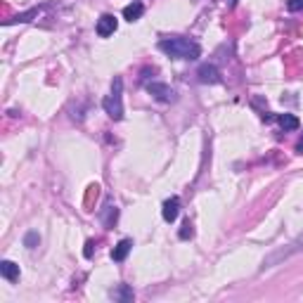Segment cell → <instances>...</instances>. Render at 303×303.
I'll return each instance as SVG.
<instances>
[{
	"instance_id": "5bb4252c",
	"label": "cell",
	"mask_w": 303,
	"mask_h": 303,
	"mask_svg": "<svg viewBox=\"0 0 303 303\" xmlns=\"http://www.w3.org/2000/svg\"><path fill=\"white\" fill-rule=\"evenodd\" d=\"M33 17H38V7H33V10H29V12H22V14H17V17H12V19H7L5 24L10 26V24H26V22H31Z\"/></svg>"
},
{
	"instance_id": "52a82bcc",
	"label": "cell",
	"mask_w": 303,
	"mask_h": 303,
	"mask_svg": "<svg viewBox=\"0 0 303 303\" xmlns=\"http://www.w3.org/2000/svg\"><path fill=\"white\" fill-rule=\"evenodd\" d=\"M180 213V199L178 197H171L164 201V209H161V216H164V220L166 223H173L175 218H178Z\"/></svg>"
},
{
	"instance_id": "277c9868",
	"label": "cell",
	"mask_w": 303,
	"mask_h": 303,
	"mask_svg": "<svg viewBox=\"0 0 303 303\" xmlns=\"http://www.w3.org/2000/svg\"><path fill=\"white\" fill-rule=\"evenodd\" d=\"M147 90H149V95L154 99H159V102H173L175 99L173 88L166 86V83H149Z\"/></svg>"
},
{
	"instance_id": "6da1fadb",
	"label": "cell",
	"mask_w": 303,
	"mask_h": 303,
	"mask_svg": "<svg viewBox=\"0 0 303 303\" xmlns=\"http://www.w3.org/2000/svg\"><path fill=\"white\" fill-rule=\"evenodd\" d=\"M159 50L166 52L168 57H173V59H197V57L201 55L199 43H194V41H190V38H185V36L161 38Z\"/></svg>"
},
{
	"instance_id": "d6986e66",
	"label": "cell",
	"mask_w": 303,
	"mask_h": 303,
	"mask_svg": "<svg viewBox=\"0 0 303 303\" xmlns=\"http://www.w3.org/2000/svg\"><path fill=\"white\" fill-rule=\"evenodd\" d=\"M296 152H298V154H303V137H301V140H298V145H296Z\"/></svg>"
},
{
	"instance_id": "8992f818",
	"label": "cell",
	"mask_w": 303,
	"mask_h": 303,
	"mask_svg": "<svg viewBox=\"0 0 303 303\" xmlns=\"http://www.w3.org/2000/svg\"><path fill=\"white\" fill-rule=\"evenodd\" d=\"M197 78L199 83H220V71H218L213 64H201V67L197 69Z\"/></svg>"
},
{
	"instance_id": "ac0fdd59",
	"label": "cell",
	"mask_w": 303,
	"mask_h": 303,
	"mask_svg": "<svg viewBox=\"0 0 303 303\" xmlns=\"http://www.w3.org/2000/svg\"><path fill=\"white\" fill-rule=\"evenodd\" d=\"M93 247H95L93 241H88V244H86V251H83V254H86V258H90V256H93Z\"/></svg>"
},
{
	"instance_id": "30bf717a",
	"label": "cell",
	"mask_w": 303,
	"mask_h": 303,
	"mask_svg": "<svg viewBox=\"0 0 303 303\" xmlns=\"http://www.w3.org/2000/svg\"><path fill=\"white\" fill-rule=\"evenodd\" d=\"M0 275H3L5 279H10V282H17L19 279V266L12 263V260H3V263H0Z\"/></svg>"
},
{
	"instance_id": "e0dca14e",
	"label": "cell",
	"mask_w": 303,
	"mask_h": 303,
	"mask_svg": "<svg viewBox=\"0 0 303 303\" xmlns=\"http://www.w3.org/2000/svg\"><path fill=\"white\" fill-rule=\"evenodd\" d=\"M287 7H289V12H301L303 0H287Z\"/></svg>"
},
{
	"instance_id": "ffe728a7",
	"label": "cell",
	"mask_w": 303,
	"mask_h": 303,
	"mask_svg": "<svg viewBox=\"0 0 303 303\" xmlns=\"http://www.w3.org/2000/svg\"><path fill=\"white\" fill-rule=\"evenodd\" d=\"M228 3H230V7H235V5H237V0H228Z\"/></svg>"
},
{
	"instance_id": "3957f363",
	"label": "cell",
	"mask_w": 303,
	"mask_h": 303,
	"mask_svg": "<svg viewBox=\"0 0 303 303\" xmlns=\"http://www.w3.org/2000/svg\"><path fill=\"white\" fill-rule=\"evenodd\" d=\"M121 93H124V78H121V76H114V80H112V93L102 99L105 112L109 114L114 121H121V118H124V102H121Z\"/></svg>"
},
{
	"instance_id": "2e32d148",
	"label": "cell",
	"mask_w": 303,
	"mask_h": 303,
	"mask_svg": "<svg viewBox=\"0 0 303 303\" xmlns=\"http://www.w3.org/2000/svg\"><path fill=\"white\" fill-rule=\"evenodd\" d=\"M192 235H194V230H192V223L187 220V223H183V228H180L178 237H180V239H190Z\"/></svg>"
},
{
	"instance_id": "ba28073f",
	"label": "cell",
	"mask_w": 303,
	"mask_h": 303,
	"mask_svg": "<svg viewBox=\"0 0 303 303\" xmlns=\"http://www.w3.org/2000/svg\"><path fill=\"white\" fill-rule=\"evenodd\" d=\"M143 14H145V5L140 3V0H133L130 5L124 7V19H126V22H130V24H133V22H137V19L143 17Z\"/></svg>"
},
{
	"instance_id": "8fae6325",
	"label": "cell",
	"mask_w": 303,
	"mask_h": 303,
	"mask_svg": "<svg viewBox=\"0 0 303 303\" xmlns=\"http://www.w3.org/2000/svg\"><path fill=\"white\" fill-rule=\"evenodd\" d=\"M99 218H102V223H105V228L107 230H112L114 228V223H116V218H118V209L114 204H107L105 206V211L99 213Z\"/></svg>"
},
{
	"instance_id": "9a60e30c",
	"label": "cell",
	"mask_w": 303,
	"mask_h": 303,
	"mask_svg": "<svg viewBox=\"0 0 303 303\" xmlns=\"http://www.w3.org/2000/svg\"><path fill=\"white\" fill-rule=\"evenodd\" d=\"M38 241H41V237H38L36 230H31V232H26V235H24V247L26 249H36Z\"/></svg>"
},
{
	"instance_id": "7c38bea8",
	"label": "cell",
	"mask_w": 303,
	"mask_h": 303,
	"mask_svg": "<svg viewBox=\"0 0 303 303\" xmlns=\"http://www.w3.org/2000/svg\"><path fill=\"white\" fill-rule=\"evenodd\" d=\"M277 124L282 126L285 130H296L298 126H301V124H298V118L294 116V114H279V116H277Z\"/></svg>"
},
{
	"instance_id": "9c48e42d",
	"label": "cell",
	"mask_w": 303,
	"mask_h": 303,
	"mask_svg": "<svg viewBox=\"0 0 303 303\" xmlns=\"http://www.w3.org/2000/svg\"><path fill=\"white\" fill-rule=\"evenodd\" d=\"M130 249H133V239H121L116 247L112 249V258L116 260V263H121V260H126V256L130 254Z\"/></svg>"
},
{
	"instance_id": "5b68a950",
	"label": "cell",
	"mask_w": 303,
	"mask_h": 303,
	"mask_svg": "<svg viewBox=\"0 0 303 303\" xmlns=\"http://www.w3.org/2000/svg\"><path fill=\"white\" fill-rule=\"evenodd\" d=\"M116 26H118V22L114 14H102V17L97 19V29H95V31H97L99 38H107L116 31Z\"/></svg>"
},
{
	"instance_id": "4fadbf2b",
	"label": "cell",
	"mask_w": 303,
	"mask_h": 303,
	"mask_svg": "<svg viewBox=\"0 0 303 303\" xmlns=\"http://www.w3.org/2000/svg\"><path fill=\"white\" fill-rule=\"evenodd\" d=\"M112 296L116 298V301L128 303V301H133V289H130L128 285H118V289H116V291H112Z\"/></svg>"
},
{
	"instance_id": "7a4b0ae2",
	"label": "cell",
	"mask_w": 303,
	"mask_h": 303,
	"mask_svg": "<svg viewBox=\"0 0 303 303\" xmlns=\"http://www.w3.org/2000/svg\"><path fill=\"white\" fill-rule=\"evenodd\" d=\"M298 251H303V232H301V235H296L291 241H287L285 247H279V249H275V251H270V254L263 258V266H260V270H268V268L279 266L282 260L291 258V256H296Z\"/></svg>"
}]
</instances>
